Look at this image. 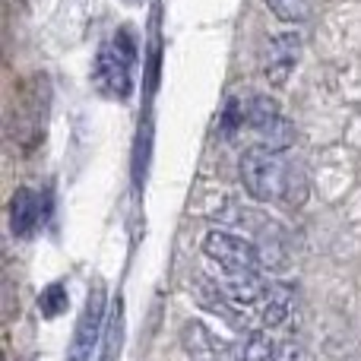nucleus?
Segmentation results:
<instances>
[{
	"mask_svg": "<svg viewBox=\"0 0 361 361\" xmlns=\"http://www.w3.org/2000/svg\"><path fill=\"white\" fill-rule=\"evenodd\" d=\"M241 184L257 203H273V200H286L288 184H292V171L279 159V152L269 146H250L241 156Z\"/></svg>",
	"mask_w": 361,
	"mask_h": 361,
	"instance_id": "nucleus-1",
	"label": "nucleus"
},
{
	"mask_svg": "<svg viewBox=\"0 0 361 361\" xmlns=\"http://www.w3.org/2000/svg\"><path fill=\"white\" fill-rule=\"evenodd\" d=\"M133 61H137V44H133L130 29H118L114 38L95 57V80H99L102 92L111 95V99H127L133 89Z\"/></svg>",
	"mask_w": 361,
	"mask_h": 361,
	"instance_id": "nucleus-2",
	"label": "nucleus"
},
{
	"mask_svg": "<svg viewBox=\"0 0 361 361\" xmlns=\"http://www.w3.org/2000/svg\"><path fill=\"white\" fill-rule=\"evenodd\" d=\"M203 254L209 260H216L228 276L257 273V267H260V250L250 241H244V238L231 235V231H219V228L209 231L203 238Z\"/></svg>",
	"mask_w": 361,
	"mask_h": 361,
	"instance_id": "nucleus-3",
	"label": "nucleus"
},
{
	"mask_svg": "<svg viewBox=\"0 0 361 361\" xmlns=\"http://www.w3.org/2000/svg\"><path fill=\"white\" fill-rule=\"evenodd\" d=\"M247 124L263 137V146L282 152L295 143V127L269 95H257L247 105Z\"/></svg>",
	"mask_w": 361,
	"mask_h": 361,
	"instance_id": "nucleus-4",
	"label": "nucleus"
},
{
	"mask_svg": "<svg viewBox=\"0 0 361 361\" xmlns=\"http://www.w3.org/2000/svg\"><path fill=\"white\" fill-rule=\"evenodd\" d=\"M51 193H38L32 187H19L10 200V228L16 238H32L42 222L48 219V206H51Z\"/></svg>",
	"mask_w": 361,
	"mask_h": 361,
	"instance_id": "nucleus-5",
	"label": "nucleus"
},
{
	"mask_svg": "<svg viewBox=\"0 0 361 361\" xmlns=\"http://www.w3.org/2000/svg\"><path fill=\"white\" fill-rule=\"evenodd\" d=\"M102 320H105V288H92L86 311H82L80 324H76L67 361H89L92 349L99 345V339H102Z\"/></svg>",
	"mask_w": 361,
	"mask_h": 361,
	"instance_id": "nucleus-6",
	"label": "nucleus"
},
{
	"mask_svg": "<svg viewBox=\"0 0 361 361\" xmlns=\"http://www.w3.org/2000/svg\"><path fill=\"white\" fill-rule=\"evenodd\" d=\"M298 54H301V38L295 32H282V35L269 38L267 48H263V76H267L269 86H286Z\"/></svg>",
	"mask_w": 361,
	"mask_h": 361,
	"instance_id": "nucleus-7",
	"label": "nucleus"
},
{
	"mask_svg": "<svg viewBox=\"0 0 361 361\" xmlns=\"http://www.w3.org/2000/svg\"><path fill=\"white\" fill-rule=\"evenodd\" d=\"M225 301H238V305H257V301L269 298L267 279H260L257 273H238L228 279V286L219 288Z\"/></svg>",
	"mask_w": 361,
	"mask_h": 361,
	"instance_id": "nucleus-8",
	"label": "nucleus"
},
{
	"mask_svg": "<svg viewBox=\"0 0 361 361\" xmlns=\"http://www.w3.org/2000/svg\"><path fill=\"white\" fill-rule=\"evenodd\" d=\"M292 314V286H276L269 288L267 307H263V324L267 326H282Z\"/></svg>",
	"mask_w": 361,
	"mask_h": 361,
	"instance_id": "nucleus-9",
	"label": "nucleus"
},
{
	"mask_svg": "<svg viewBox=\"0 0 361 361\" xmlns=\"http://www.w3.org/2000/svg\"><path fill=\"white\" fill-rule=\"evenodd\" d=\"M235 361H276V345L267 333H247L235 349Z\"/></svg>",
	"mask_w": 361,
	"mask_h": 361,
	"instance_id": "nucleus-10",
	"label": "nucleus"
},
{
	"mask_svg": "<svg viewBox=\"0 0 361 361\" xmlns=\"http://www.w3.org/2000/svg\"><path fill=\"white\" fill-rule=\"evenodd\" d=\"M267 6L282 23H301L311 13V0H267Z\"/></svg>",
	"mask_w": 361,
	"mask_h": 361,
	"instance_id": "nucleus-11",
	"label": "nucleus"
},
{
	"mask_svg": "<svg viewBox=\"0 0 361 361\" xmlns=\"http://www.w3.org/2000/svg\"><path fill=\"white\" fill-rule=\"evenodd\" d=\"M193 333H197L200 345L187 343V349H190V361H225L222 349H219V343L209 336V330H203V326H193Z\"/></svg>",
	"mask_w": 361,
	"mask_h": 361,
	"instance_id": "nucleus-12",
	"label": "nucleus"
},
{
	"mask_svg": "<svg viewBox=\"0 0 361 361\" xmlns=\"http://www.w3.org/2000/svg\"><path fill=\"white\" fill-rule=\"evenodd\" d=\"M38 307H42L44 317H61V314L67 311V292H63L61 282H54V286L44 288L42 298H38Z\"/></svg>",
	"mask_w": 361,
	"mask_h": 361,
	"instance_id": "nucleus-13",
	"label": "nucleus"
},
{
	"mask_svg": "<svg viewBox=\"0 0 361 361\" xmlns=\"http://www.w3.org/2000/svg\"><path fill=\"white\" fill-rule=\"evenodd\" d=\"M241 124H247V111H241V102L238 99H228V105H225V111H222V137L235 140Z\"/></svg>",
	"mask_w": 361,
	"mask_h": 361,
	"instance_id": "nucleus-14",
	"label": "nucleus"
},
{
	"mask_svg": "<svg viewBox=\"0 0 361 361\" xmlns=\"http://www.w3.org/2000/svg\"><path fill=\"white\" fill-rule=\"evenodd\" d=\"M146 156H149V127H143V130H140V140H137V180H143Z\"/></svg>",
	"mask_w": 361,
	"mask_h": 361,
	"instance_id": "nucleus-15",
	"label": "nucleus"
},
{
	"mask_svg": "<svg viewBox=\"0 0 361 361\" xmlns=\"http://www.w3.org/2000/svg\"><path fill=\"white\" fill-rule=\"evenodd\" d=\"M276 361H305V352L298 345H279L276 349Z\"/></svg>",
	"mask_w": 361,
	"mask_h": 361,
	"instance_id": "nucleus-16",
	"label": "nucleus"
}]
</instances>
